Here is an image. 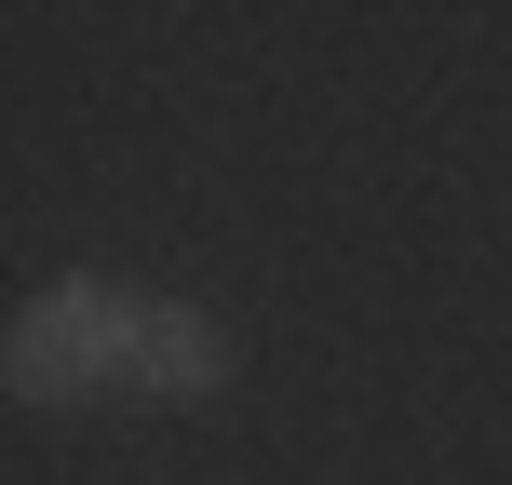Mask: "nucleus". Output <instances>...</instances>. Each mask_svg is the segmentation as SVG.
I'll list each match as a JSON object with an SVG mask.
<instances>
[{"instance_id":"obj_1","label":"nucleus","mask_w":512,"mask_h":485,"mask_svg":"<svg viewBox=\"0 0 512 485\" xmlns=\"http://www.w3.org/2000/svg\"><path fill=\"white\" fill-rule=\"evenodd\" d=\"M135 351H149V310L122 297V283H41V297L14 310V337H0V378L27 391V405H81V391L135 378Z\"/></svg>"},{"instance_id":"obj_2","label":"nucleus","mask_w":512,"mask_h":485,"mask_svg":"<svg viewBox=\"0 0 512 485\" xmlns=\"http://www.w3.org/2000/svg\"><path fill=\"white\" fill-rule=\"evenodd\" d=\"M135 391H162V405H203V391H230V324L216 310H149V351H135Z\"/></svg>"}]
</instances>
